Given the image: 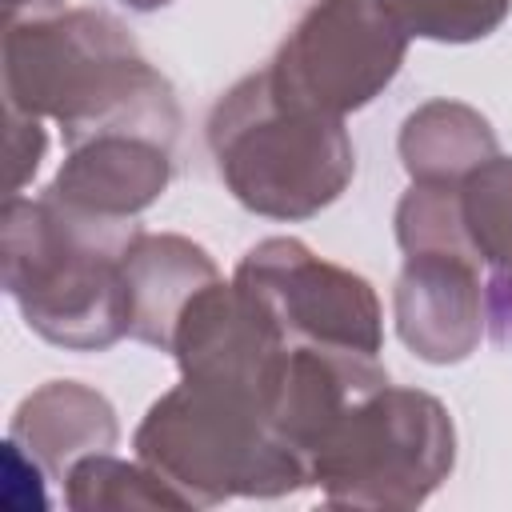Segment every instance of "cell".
Returning a JSON list of instances; mask_svg holds the SVG:
<instances>
[{"label":"cell","mask_w":512,"mask_h":512,"mask_svg":"<svg viewBox=\"0 0 512 512\" xmlns=\"http://www.w3.org/2000/svg\"><path fill=\"white\" fill-rule=\"evenodd\" d=\"M208 136L236 200L264 216H312L352 176V144L340 120L284 100L268 72L240 80L216 104Z\"/></svg>","instance_id":"6da1fadb"},{"label":"cell","mask_w":512,"mask_h":512,"mask_svg":"<svg viewBox=\"0 0 512 512\" xmlns=\"http://www.w3.org/2000/svg\"><path fill=\"white\" fill-rule=\"evenodd\" d=\"M404 40L384 0H320L284 40L268 76L284 100L340 116L368 104L396 76Z\"/></svg>","instance_id":"7a4b0ae2"},{"label":"cell","mask_w":512,"mask_h":512,"mask_svg":"<svg viewBox=\"0 0 512 512\" xmlns=\"http://www.w3.org/2000/svg\"><path fill=\"white\" fill-rule=\"evenodd\" d=\"M236 284L268 312L288 344L348 348L368 356L380 348V308L372 288L360 276L316 260L296 240H264L252 248Z\"/></svg>","instance_id":"3957f363"},{"label":"cell","mask_w":512,"mask_h":512,"mask_svg":"<svg viewBox=\"0 0 512 512\" xmlns=\"http://www.w3.org/2000/svg\"><path fill=\"white\" fill-rule=\"evenodd\" d=\"M312 456L324 480L436 484L452 464V424L424 392L376 388L328 428Z\"/></svg>","instance_id":"277c9868"},{"label":"cell","mask_w":512,"mask_h":512,"mask_svg":"<svg viewBox=\"0 0 512 512\" xmlns=\"http://www.w3.org/2000/svg\"><path fill=\"white\" fill-rule=\"evenodd\" d=\"M396 324L404 344L424 360H464L480 336L476 256L408 252V268L396 284Z\"/></svg>","instance_id":"5b68a950"},{"label":"cell","mask_w":512,"mask_h":512,"mask_svg":"<svg viewBox=\"0 0 512 512\" xmlns=\"http://www.w3.org/2000/svg\"><path fill=\"white\" fill-rule=\"evenodd\" d=\"M168 148L152 136L108 132L72 148V160L60 168L52 196L96 216H132L152 204L168 184Z\"/></svg>","instance_id":"8992f818"},{"label":"cell","mask_w":512,"mask_h":512,"mask_svg":"<svg viewBox=\"0 0 512 512\" xmlns=\"http://www.w3.org/2000/svg\"><path fill=\"white\" fill-rule=\"evenodd\" d=\"M128 288V332L172 348L188 300L216 280L212 260L180 236H136L120 260Z\"/></svg>","instance_id":"52a82bcc"},{"label":"cell","mask_w":512,"mask_h":512,"mask_svg":"<svg viewBox=\"0 0 512 512\" xmlns=\"http://www.w3.org/2000/svg\"><path fill=\"white\" fill-rule=\"evenodd\" d=\"M404 164L416 180H456L492 160L496 140L488 124L464 108V104H428L416 116H408L400 136Z\"/></svg>","instance_id":"ba28073f"},{"label":"cell","mask_w":512,"mask_h":512,"mask_svg":"<svg viewBox=\"0 0 512 512\" xmlns=\"http://www.w3.org/2000/svg\"><path fill=\"white\" fill-rule=\"evenodd\" d=\"M460 220L472 252L512 280V160L492 156L464 176Z\"/></svg>","instance_id":"9c48e42d"},{"label":"cell","mask_w":512,"mask_h":512,"mask_svg":"<svg viewBox=\"0 0 512 512\" xmlns=\"http://www.w3.org/2000/svg\"><path fill=\"white\" fill-rule=\"evenodd\" d=\"M512 0H384L404 36L428 40H476L488 36Z\"/></svg>","instance_id":"30bf717a"},{"label":"cell","mask_w":512,"mask_h":512,"mask_svg":"<svg viewBox=\"0 0 512 512\" xmlns=\"http://www.w3.org/2000/svg\"><path fill=\"white\" fill-rule=\"evenodd\" d=\"M124 4H132V8H160V4H168V0H124Z\"/></svg>","instance_id":"8fae6325"}]
</instances>
